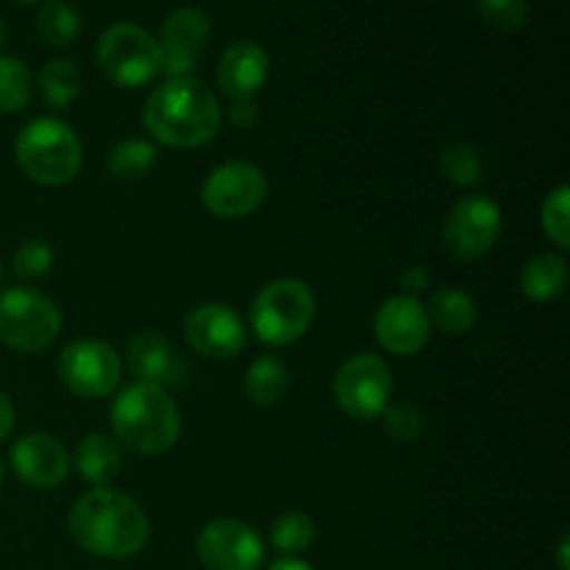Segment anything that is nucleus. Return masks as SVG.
<instances>
[{
    "mask_svg": "<svg viewBox=\"0 0 570 570\" xmlns=\"http://www.w3.org/2000/svg\"><path fill=\"white\" fill-rule=\"evenodd\" d=\"M70 534L87 554L128 560L148 546L150 518L131 495L95 488L72 504Z\"/></svg>",
    "mask_w": 570,
    "mask_h": 570,
    "instance_id": "obj_1",
    "label": "nucleus"
},
{
    "mask_svg": "<svg viewBox=\"0 0 570 570\" xmlns=\"http://www.w3.org/2000/svg\"><path fill=\"white\" fill-rule=\"evenodd\" d=\"M142 122L167 148H198L217 137L223 109L215 92L195 78H167L145 100Z\"/></svg>",
    "mask_w": 570,
    "mask_h": 570,
    "instance_id": "obj_2",
    "label": "nucleus"
},
{
    "mask_svg": "<svg viewBox=\"0 0 570 570\" xmlns=\"http://www.w3.org/2000/svg\"><path fill=\"white\" fill-rule=\"evenodd\" d=\"M111 432L117 443L139 456L170 451L181 438V412L165 387L134 382L111 404Z\"/></svg>",
    "mask_w": 570,
    "mask_h": 570,
    "instance_id": "obj_3",
    "label": "nucleus"
},
{
    "mask_svg": "<svg viewBox=\"0 0 570 570\" xmlns=\"http://www.w3.org/2000/svg\"><path fill=\"white\" fill-rule=\"evenodd\" d=\"M20 170L45 187H65L78 176L83 148L78 134L56 117H37L28 122L14 142Z\"/></svg>",
    "mask_w": 570,
    "mask_h": 570,
    "instance_id": "obj_4",
    "label": "nucleus"
},
{
    "mask_svg": "<svg viewBox=\"0 0 570 570\" xmlns=\"http://www.w3.org/2000/svg\"><path fill=\"white\" fill-rule=\"evenodd\" d=\"M95 61L106 81L115 87L137 89L161 76V45L148 28L137 22H115L95 45Z\"/></svg>",
    "mask_w": 570,
    "mask_h": 570,
    "instance_id": "obj_5",
    "label": "nucleus"
},
{
    "mask_svg": "<svg viewBox=\"0 0 570 570\" xmlns=\"http://www.w3.org/2000/svg\"><path fill=\"white\" fill-rule=\"evenodd\" d=\"M315 321V295L301 278H276L250 304V332L265 345H289Z\"/></svg>",
    "mask_w": 570,
    "mask_h": 570,
    "instance_id": "obj_6",
    "label": "nucleus"
},
{
    "mask_svg": "<svg viewBox=\"0 0 570 570\" xmlns=\"http://www.w3.org/2000/svg\"><path fill=\"white\" fill-rule=\"evenodd\" d=\"M61 332V312L48 295L28 287L0 293V343L22 354L53 345Z\"/></svg>",
    "mask_w": 570,
    "mask_h": 570,
    "instance_id": "obj_7",
    "label": "nucleus"
},
{
    "mask_svg": "<svg viewBox=\"0 0 570 570\" xmlns=\"http://www.w3.org/2000/svg\"><path fill=\"white\" fill-rule=\"evenodd\" d=\"M61 384L81 399H106L120 387L122 360L104 340H72L56 362Z\"/></svg>",
    "mask_w": 570,
    "mask_h": 570,
    "instance_id": "obj_8",
    "label": "nucleus"
},
{
    "mask_svg": "<svg viewBox=\"0 0 570 570\" xmlns=\"http://www.w3.org/2000/svg\"><path fill=\"white\" fill-rule=\"evenodd\" d=\"M501 206L488 195H465L451 206L443 223V245L456 262H476L499 243Z\"/></svg>",
    "mask_w": 570,
    "mask_h": 570,
    "instance_id": "obj_9",
    "label": "nucleus"
},
{
    "mask_svg": "<svg viewBox=\"0 0 570 570\" xmlns=\"http://www.w3.org/2000/svg\"><path fill=\"white\" fill-rule=\"evenodd\" d=\"M393 395V376L382 356L356 354L340 365L334 376V399L340 410L354 421H373L382 417Z\"/></svg>",
    "mask_w": 570,
    "mask_h": 570,
    "instance_id": "obj_10",
    "label": "nucleus"
},
{
    "mask_svg": "<svg viewBox=\"0 0 570 570\" xmlns=\"http://www.w3.org/2000/svg\"><path fill=\"white\" fill-rule=\"evenodd\" d=\"M267 198V178L250 161H228L217 170L209 173V178L200 187V200L206 209L223 220H237L248 217L250 212L259 209Z\"/></svg>",
    "mask_w": 570,
    "mask_h": 570,
    "instance_id": "obj_11",
    "label": "nucleus"
},
{
    "mask_svg": "<svg viewBox=\"0 0 570 570\" xmlns=\"http://www.w3.org/2000/svg\"><path fill=\"white\" fill-rule=\"evenodd\" d=\"M198 557L206 570H259L265 543L248 523L215 518L200 529Z\"/></svg>",
    "mask_w": 570,
    "mask_h": 570,
    "instance_id": "obj_12",
    "label": "nucleus"
},
{
    "mask_svg": "<svg viewBox=\"0 0 570 570\" xmlns=\"http://www.w3.org/2000/svg\"><path fill=\"white\" fill-rule=\"evenodd\" d=\"M209 37L212 20L206 11L184 6V9L167 14L159 28V37H156L161 45V61H165L161 72H167L170 78H193Z\"/></svg>",
    "mask_w": 570,
    "mask_h": 570,
    "instance_id": "obj_13",
    "label": "nucleus"
},
{
    "mask_svg": "<svg viewBox=\"0 0 570 570\" xmlns=\"http://www.w3.org/2000/svg\"><path fill=\"white\" fill-rule=\"evenodd\" d=\"M184 337L209 360H232L248 343V332L237 312L228 304H200L184 317Z\"/></svg>",
    "mask_w": 570,
    "mask_h": 570,
    "instance_id": "obj_14",
    "label": "nucleus"
},
{
    "mask_svg": "<svg viewBox=\"0 0 570 570\" xmlns=\"http://www.w3.org/2000/svg\"><path fill=\"white\" fill-rule=\"evenodd\" d=\"M379 345L393 356H412L423 351L432 334L426 306L412 295H393L384 301L373 317Z\"/></svg>",
    "mask_w": 570,
    "mask_h": 570,
    "instance_id": "obj_15",
    "label": "nucleus"
},
{
    "mask_svg": "<svg viewBox=\"0 0 570 570\" xmlns=\"http://www.w3.org/2000/svg\"><path fill=\"white\" fill-rule=\"evenodd\" d=\"M11 471L17 473L22 484L33 490H53L59 488L70 471V456L67 449L53 438V434L33 432L22 434L9 451Z\"/></svg>",
    "mask_w": 570,
    "mask_h": 570,
    "instance_id": "obj_16",
    "label": "nucleus"
},
{
    "mask_svg": "<svg viewBox=\"0 0 570 570\" xmlns=\"http://www.w3.org/2000/svg\"><path fill=\"white\" fill-rule=\"evenodd\" d=\"M271 76L267 50L254 39H239L217 61V83L228 100H254Z\"/></svg>",
    "mask_w": 570,
    "mask_h": 570,
    "instance_id": "obj_17",
    "label": "nucleus"
},
{
    "mask_svg": "<svg viewBox=\"0 0 570 570\" xmlns=\"http://www.w3.org/2000/svg\"><path fill=\"white\" fill-rule=\"evenodd\" d=\"M126 360L137 382L156 384V387L176 384L184 376V362L178 360L170 340L161 332H154V328L134 334L131 343H128Z\"/></svg>",
    "mask_w": 570,
    "mask_h": 570,
    "instance_id": "obj_18",
    "label": "nucleus"
},
{
    "mask_svg": "<svg viewBox=\"0 0 570 570\" xmlns=\"http://www.w3.org/2000/svg\"><path fill=\"white\" fill-rule=\"evenodd\" d=\"M70 465L92 488H109L122 471L120 445L106 438V434H87L76 445V454H72Z\"/></svg>",
    "mask_w": 570,
    "mask_h": 570,
    "instance_id": "obj_19",
    "label": "nucleus"
},
{
    "mask_svg": "<svg viewBox=\"0 0 570 570\" xmlns=\"http://www.w3.org/2000/svg\"><path fill=\"white\" fill-rule=\"evenodd\" d=\"M426 315L432 326H438L443 334H468L479 321V306L471 293L460 287H443L429 298Z\"/></svg>",
    "mask_w": 570,
    "mask_h": 570,
    "instance_id": "obj_20",
    "label": "nucleus"
},
{
    "mask_svg": "<svg viewBox=\"0 0 570 570\" xmlns=\"http://www.w3.org/2000/svg\"><path fill=\"white\" fill-rule=\"evenodd\" d=\"M568 289V262L557 254H538L523 265L521 293L532 301H554Z\"/></svg>",
    "mask_w": 570,
    "mask_h": 570,
    "instance_id": "obj_21",
    "label": "nucleus"
},
{
    "mask_svg": "<svg viewBox=\"0 0 570 570\" xmlns=\"http://www.w3.org/2000/svg\"><path fill=\"white\" fill-rule=\"evenodd\" d=\"M289 393V371L276 356H259L245 373V395L256 406H278Z\"/></svg>",
    "mask_w": 570,
    "mask_h": 570,
    "instance_id": "obj_22",
    "label": "nucleus"
},
{
    "mask_svg": "<svg viewBox=\"0 0 570 570\" xmlns=\"http://www.w3.org/2000/svg\"><path fill=\"white\" fill-rule=\"evenodd\" d=\"M39 89L45 104L53 109H67L81 95V70L70 59H50L39 72Z\"/></svg>",
    "mask_w": 570,
    "mask_h": 570,
    "instance_id": "obj_23",
    "label": "nucleus"
},
{
    "mask_svg": "<svg viewBox=\"0 0 570 570\" xmlns=\"http://www.w3.org/2000/svg\"><path fill=\"white\" fill-rule=\"evenodd\" d=\"M81 31V17L67 0H48L37 11V33L50 48H67Z\"/></svg>",
    "mask_w": 570,
    "mask_h": 570,
    "instance_id": "obj_24",
    "label": "nucleus"
},
{
    "mask_svg": "<svg viewBox=\"0 0 570 570\" xmlns=\"http://www.w3.org/2000/svg\"><path fill=\"white\" fill-rule=\"evenodd\" d=\"M156 167V148L148 139H120L109 150V173L117 181H139Z\"/></svg>",
    "mask_w": 570,
    "mask_h": 570,
    "instance_id": "obj_25",
    "label": "nucleus"
},
{
    "mask_svg": "<svg viewBox=\"0 0 570 570\" xmlns=\"http://www.w3.org/2000/svg\"><path fill=\"white\" fill-rule=\"evenodd\" d=\"M33 98V76L26 61L0 53V115H17Z\"/></svg>",
    "mask_w": 570,
    "mask_h": 570,
    "instance_id": "obj_26",
    "label": "nucleus"
},
{
    "mask_svg": "<svg viewBox=\"0 0 570 570\" xmlns=\"http://www.w3.org/2000/svg\"><path fill=\"white\" fill-rule=\"evenodd\" d=\"M315 521L306 512H284L273 521L271 543L278 554H301L315 543Z\"/></svg>",
    "mask_w": 570,
    "mask_h": 570,
    "instance_id": "obj_27",
    "label": "nucleus"
},
{
    "mask_svg": "<svg viewBox=\"0 0 570 570\" xmlns=\"http://www.w3.org/2000/svg\"><path fill=\"white\" fill-rule=\"evenodd\" d=\"M440 170L456 187H473L484 176L482 154L471 142H451L440 154Z\"/></svg>",
    "mask_w": 570,
    "mask_h": 570,
    "instance_id": "obj_28",
    "label": "nucleus"
},
{
    "mask_svg": "<svg viewBox=\"0 0 570 570\" xmlns=\"http://www.w3.org/2000/svg\"><path fill=\"white\" fill-rule=\"evenodd\" d=\"M568 204H570V189L562 184L549 198L543 200L540 209V220H543V232L549 234L551 243L560 245L562 250L570 248V220H568Z\"/></svg>",
    "mask_w": 570,
    "mask_h": 570,
    "instance_id": "obj_29",
    "label": "nucleus"
},
{
    "mask_svg": "<svg viewBox=\"0 0 570 570\" xmlns=\"http://www.w3.org/2000/svg\"><path fill=\"white\" fill-rule=\"evenodd\" d=\"M476 9L493 31L512 33L527 22L529 0H476Z\"/></svg>",
    "mask_w": 570,
    "mask_h": 570,
    "instance_id": "obj_30",
    "label": "nucleus"
},
{
    "mask_svg": "<svg viewBox=\"0 0 570 570\" xmlns=\"http://www.w3.org/2000/svg\"><path fill=\"white\" fill-rule=\"evenodd\" d=\"M384 417V432L390 434L393 440H399V443H412V440H417L423 434V415L421 410H415V406L410 404H393L387 406V410L382 412Z\"/></svg>",
    "mask_w": 570,
    "mask_h": 570,
    "instance_id": "obj_31",
    "label": "nucleus"
},
{
    "mask_svg": "<svg viewBox=\"0 0 570 570\" xmlns=\"http://www.w3.org/2000/svg\"><path fill=\"white\" fill-rule=\"evenodd\" d=\"M53 265V248L45 239H26L14 250V273L20 278H42Z\"/></svg>",
    "mask_w": 570,
    "mask_h": 570,
    "instance_id": "obj_32",
    "label": "nucleus"
},
{
    "mask_svg": "<svg viewBox=\"0 0 570 570\" xmlns=\"http://www.w3.org/2000/svg\"><path fill=\"white\" fill-rule=\"evenodd\" d=\"M228 120L234 122L237 128H254L256 120H259V111H256L254 100H232V106H228Z\"/></svg>",
    "mask_w": 570,
    "mask_h": 570,
    "instance_id": "obj_33",
    "label": "nucleus"
},
{
    "mask_svg": "<svg viewBox=\"0 0 570 570\" xmlns=\"http://www.w3.org/2000/svg\"><path fill=\"white\" fill-rule=\"evenodd\" d=\"M399 284L401 289H404V295H412V298H415L417 293H423V289L429 287V271L423 265H410L401 273Z\"/></svg>",
    "mask_w": 570,
    "mask_h": 570,
    "instance_id": "obj_34",
    "label": "nucleus"
},
{
    "mask_svg": "<svg viewBox=\"0 0 570 570\" xmlns=\"http://www.w3.org/2000/svg\"><path fill=\"white\" fill-rule=\"evenodd\" d=\"M11 432H14V406H11L9 395L0 390V443H6Z\"/></svg>",
    "mask_w": 570,
    "mask_h": 570,
    "instance_id": "obj_35",
    "label": "nucleus"
},
{
    "mask_svg": "<svg viewBox=\"0 0 570 570\" xmlns=\"http://www.w3.org/2000/svg\"><path fill=\"white\" fill-rule=\"evenodd\" d=\"M267 570H315L309 566V562L298 560V557H282V560H276L273 566H267Z\"/></svg>",
    "mask_w": 570,
    "mask_h": 570,
    "instance_id": "obj_36",
    "label": "nucleus"
},
{
    "mask_svg": "<svg viewBox=\"0 0 570 570\" xmlns=\"http://www.w3.org/2000/svg\"><path fill=\"white\" fill-rule=\"evenodd\" d=\"M568 551H570V543L568 538L560 540V549H557V560H560V570H570V562H568Z\"/></svg>",
    "mask_w": 570,
    "mask_h": 570,
    "instance_id": "obj_37",
    "label": "nucleus"
},
{
    "mask_svg": "<svg viewBox=\"0 0 570 570\" xmlns=\"http://www.w3.org/2000/svg\"><path fill=\"white\" fill-rule=\"evenodd\" d=\"M6 39H9V26H6V20H3V17H0V50H3Z\"/></svg>",
    "mask_w": 570,
    "mask_h": 570,
    "instance_id": "obj_38",
    "label": "nucleus"
},
{
    "mask_svg": "<svg viewBox=\"0 0 570 570\" xmlns=\"http://www.w3.org/2000/svg\"><path fill=\"white\" fill-rule=\"evenodd\" d=\"M6 484V462H3V456H0V488H3Z\"/></svg>",
    "mask_w": 570,
    "mask_h": 570,
    "instance_id": "obj_39",
    "label": "nucleus"
},
{
    "mask_svg": "<svg viewBox=\"0 0 570 570\" xmlns=\"http://www.w3.org/2000/svg\"><path fill=\"white\" fill-rule=\"evenodd\" d=\"M20 3H48V0H20Z\"/></svg>",
    "mask_w": 570,
    "mask_h": 570,
    "instance_id": "obj_40",
    "label": "nucleus"
},
{
    "mask_svg": "<svg viewBox=\"0 0 570 570\" xmlns=\"http://www.w3.org/2000/svg\"><path fill=\"white\" fill-rule=\"evenodd\" d=\"M0 276H3V265H0Z\"/></svg>",
    "mask_w": 570,
    "mask_h": 570,
    "instance_id": "obj_41",
    "label": "nucleus"
}]
</instances>
